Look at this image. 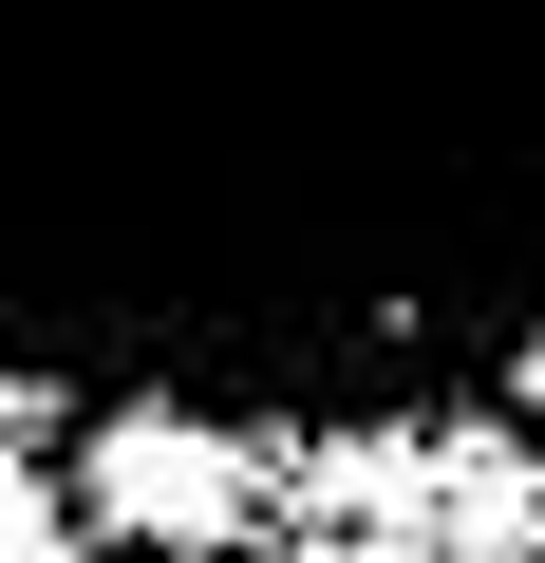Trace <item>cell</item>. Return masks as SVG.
<instances>
[{"label":"cell","instance_id":"obj_2","mask_svg":"<svg viewBox=\"0 0 545 563\" xmlns=\"http://www.w3.org/2000/svg\"><path fill=\"white\" fill-rule=\"evenodd\" d=\"M244 507H263V432H226V413H95V451H76V526H132L170 563H207Z\"/></svg>","mask_w":545,"mask_h":563},{"label":"cell","instance_id":"obj_1","mask_svg":"<svg viewBox=\"0 0 545 563\" xmlns=\"http://www.w3.org/2000/svg\"><path fill=\"white\" fill-rule=\"evenodd\" d=\"M545 320V0H0V376L414 432Z\"/></svg>","mask_w":545,"mask_h":563},{"label":"cell","instance_id":"obj_3","mask_svg":"<svg viewBox=\"0 0 545 563\" xmlns=\"http://www.w3.org/2000/svg\"><path fill=\"white\" fill-rule=\"evenodd\" d=\"M0 563H95V526H76V488L39 451H0Z\"/></svg>","mask_w":545,"mask_h":563},{"label":"cell","instance_id":"obj_4","mask_svg":"<svg viewBox=\"0 0 545 563\" xmlns=\"http://www.w3.org/2000/svg\"><path fill=\"white\" fill-rule=\"evenodd\" d=\"M508 395H526V413H545V320H526V339H508Z\"/></svg>","mask_w":545,"mask_h":563}]
</instances>
